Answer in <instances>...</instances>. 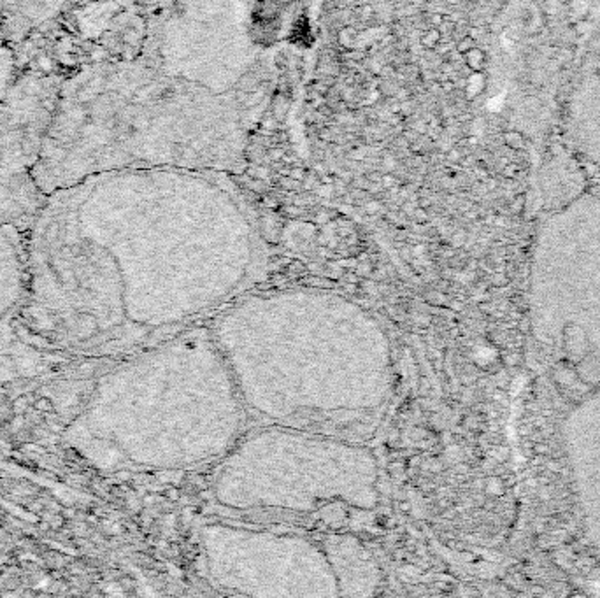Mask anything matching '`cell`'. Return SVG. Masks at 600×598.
Instances as JSON below:
<instances>
[{
	"mask_svg": "<svg viewBox=\"0 0 600 598\" xmlns=\"http://www.w3.org/2000/svg\"><path fill=\"white\" fill-rule=\"evenodd\" d=\"M200 547L209 581L232 595L339 596L325 549L300 535L209 525Z\"/></svg>",
	"mask_w": 600,
	"mask_h": 598,
	"instance_id": "5b68a950",
	"label": "cell"
},
{
	"mask_svg": "<svg viewBox=\"0 0 600 598\" xmlns=\"http://www.w3.org/2000/svg\"><path fill=\"white\" fill-rule=\"evenodd\" d=\"M518 170H520V167L516 165V163H509V165L504 167L502 174H504V177H507V179H515L516 175H518Z\"/></svg>",
	"mask_w": 600,
	"mask_h": 598,
	"instance_id": "7c38bea8",
	"label": "cell"
},
{
	"mask_svg": "<svg viewBox=\"0 0 600 598\" xmlns=\"http://www.w3.org/2000/svg\"><path fill=\"white\" fill-rule=\"evenodd\" d=\"M448 158L451 160V162H458V160H460V151H458V149H451V151H449V155H448Z\"/></svg>",
	"mask_w": 600,
	"mask_h": 598,
	"instance_id": "5bb4252c",
	"label": "cell"
},
{
	"mask_svg": "<svg viewBox=\"0 0 600 598\" xmlns=\"http://www.w3.org/2000/svg\"><path fill=\"white\" fill-rule=\"evenodd\" d=\"M430 25H432V27H436V28H439L441 27L442 23H444V16H442V14H439V13H434V14H430Z\"/></svg>",
	"mask_w": 600,
	"mask_h": 598,
	"instance_id": "4fadbf2b",
	"label": "cell"
},
{
	"mask_svg": "<svg viewBox=\"0 0 600 598\" xmlns=\"http://www.w3.org/2000/svg\"><path fill=\"white\" fill-rule=\"evenodd\" d=\"M442 40V33L441 30L432 27L430 30H426L425 33L421 35V39H419V44H421L423 48H426V50H436V48L441 44Z\"/></svg>",
	"mask_w": 600,
	"mask_h": 598,
	"instance_id": "9c48e42d",
	"label": "cell"
},
{
	"mask_svg": "<svg viewBox=\"0 0 600 598\" xmlns=\"http://www.w3.org/2000/svg\"><path fill=\"white\" fill-rule=\"evenodd\" d=\"M97 418L119 459L185 469L232 449L246 407L212 335L190 334L109 377Z\"/></svg>",
	"mask_w": 600,
	"mask_h": 598,
	"instance_id": "3957f363",
	"label": "cell"
},
{
	"mask_svg": "<svg viewBox=\"0 0 600 598\" xmlns=\"http://www.w3.org/2000/svg\"><path fill=\"white\" fill-rule=\"evenodd\" d=\"M465 57V65L472 70V72H483L486 67V55L483 50H479L478 46L472 48L470 51L463 55Z\"/></svg>",
	"mask_w": 600,
	"mask_h": 598,
	"instance_id": "ba28073f",
	"label": "cell"
},
{
	"mask_svg": "<svg viewBox=\"0 0 600 598\" xmlns=\"http://www.w3.org/2000/svg\"><path fill=\"white\" fill-rule=\"evenodd\" d=\"M504 143L507 148L515 149V151H521V149H525V146H527V141H525L523 133L516 132V130L504 132Z\"/></svg>",
	"mask_w": 600,
	"mask_h": 598,
	"instance_id": "30bf717a",
	"label": "cell"
},
{
	"mask_svg": "<svg viewBox=\"0 0 600 598\" xmlns=\"http://www.w3.org/2000/svg\"><path fill=\"white\" fill-rule=\"evenodd\" d=\"M441 86L444 91H453V89H455V83H453V81H444Z\"/></svg>",
	"mask_w": 600,
	"mask_h": 598,
	"instance_id": "9a60e30c",
	"label": "cell"
},
{
	"mask_svg": "<svg viewBox=\"0 0 600 598\" xmlns=\"http://www.w3.org/2000/svg\"><path fill=\"white\" fill-rule=\"evenodd\" d=\"M151 185L109 170L56 190L35 237L112 268L125 316L162 327L232 297L254 249L244 218L228 204L181 199Z\"/></svg>",
	"mask_w": 600,
	"mask_h": 598,
	"instance_id": "6da1fadb",
	"label": "cell"
},
{
	"mask_svg": "<svg viewBox=\"0 0 600 598\" xmlns=\"http://www.w3.org/2000/svg\"><path fill=\"white\" fill-rule=\"evenodd\" d=\"M472 48H476V39L472 35H465L456 42V53L465 55L467 51H470Z\"/></svg>",
	"mask_w": 600,
	"mask_h": 598,
	"instance_id": "8fae6325",
	"label": "cell"
},
{
	"mask_svg": "<svg viewBox=\"0 0 600 598\" xmlns=\"http://www.w3.org/2000/svg\"><path fill=\"white\" fill-rule=\"evenodd\" d=\"M377 486L376 458L356 440L272 425L232 446L212 491L228 509L313 513L328 503L372 509Z\"/></svg>",
	"mask_w": 600,
	"mask_h": 598,
	"instance_id": "277c9868",
	"label": "cell"
},
{
	"mask_svg": "<svg viewBox=\"0 0 600 598\" xmlns=\"http://www.w3.org/2000/svg\"><path fill=\"white\" fill-rule=\"evenodd\" d=\"M211 335L244 407L272 425L356 440L372 432L392 393L381 323L340 295H254Z\"/></svg>",
	"mask_w": 600,
	"mask_h": 598,
	"instance_id": "7a4b0ae2",
	"label": "cell"
},
{
	"mask_svg": "<svg viewBox=\"0 0 600 598\" xmlns=\"http://www.w3.org/2000/svg\"><path fill=\"white\" fill-rule=\"evenodd\" d=\"M58 86L25 79L0 111V214L35 199L33 167L53 116ZM42 195V193H40Z\"/></svg>",
	"mask_w": 600,
	"mask_h": 598,
	"instance_id": "8992f818",
	"label": "cell"
},
{
	"mask_svg": "<svg viewBox=\"0 0 600 598\" xmlns=\"http://www.w3.org/2000/svg\"><path fill=\"white\" fill-rule=\"evenodd\" d=\"M332 565L339 595L367 596L376 593L381 574L372 555L353 537H330L321 544Z\"/></svg>",
	"mask_w": 600,
	"mask_h": 598,
	"instance_id": "52a82bcc",
	"label": "cell"
},
{
	"mask_svg": "<svg viewBox=\"0 0 600 598\" xmlns=\"http://www.w3.org/2000/svg\"><path fill=\"white\" fill-rule=\"evenodd\" d=\"M283 155H284L283 149H274V151H271V158H272V160H279Z\"/></svg>",
	"mask_w": 600,
	"mask_h": 598,
	"instance_id": "2e32d148",
	"label": "cell"
}]
</instances>
